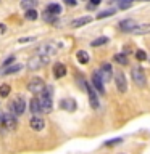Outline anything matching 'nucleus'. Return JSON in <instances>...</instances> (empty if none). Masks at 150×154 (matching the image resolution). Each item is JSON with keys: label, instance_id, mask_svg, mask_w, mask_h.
Wrapping results in <instances>:
<instances>
[{"label": "nucleus", "instance_id": "nucleus-34", "mask_svg": "<svg viewBox=\"0 0 150 154\" xmlns=\"http://www.w3.org/2000/svg\"><path fill=\"white\" fill-rule=\"evenodd\" d=\"M0 120H2V114H0Z\"/></svg>", "mask_w": 150, "mask_h": 154}, {"label": "nucleus", "instance_id": "nucleus-1", "mask_svg": "<svg viewBox=\"0 0 150 154\" xmlns=\"http://www.w3.org/2000/svg\"><path fill=\"white\" fill-rule=\"evenodd\" d=\"M37 100H39V104H41V108H42V112H50L52 108H53L52 88H50V87H47V90H44L42 93H39Z\"/></svg>", "mask_w": 150, "mask_h": 154}, {"label": "nucleus", "instance_id": "nucleus-6", "mask_svg": "<svg viewBox=\"0 0 150 154\" xmlns=\"http://www.w3.org/2000/svg\"><path fill=\"white\" fill-rule=\"evenodd\" d=\"M92 85L99 93H105V87H103V79L100 75V71H94L92 72Z\"/></svg>", "mask_w": 150, "mask_h": 154}, {"label": "nucleus", "instance_id": "nucleus-2", "mask_svg": "<svg viewBox=\"0 0 150 154\" xmlns=\"http://www.w3.org/2000/svg\"><path fill=\"white\" fill-rule=\"evenodd\" d=\"M131 77H132V82L137 87H145L147 84V77H145V72L142 71V67H132L131 69Z\"/></svg>", "mask_w": 150, "mask_h": 154}, {"label": "nucleus", "instance_id": "nucleus-16", "mask_svg": "<svg viewBox=\"0 0 150 154\" xmlns=\"http://www.w3.org/2000/svg\"><path fill=\"white\" fill-rule=\"evenodd\" d=\"M29 108H31L32 116H39V114L42 112V108H41V104H39V100L37 98H32L31 101H29Z\"/></svg>", "mask_w": 150, "mask_h": 154}, {"label": "nucleus", "instance_id": "nucleus-8", "mask_svg": "<svg viewBox=\"0 0 150 154\" xmlns=\"http://www.w3.org/2000/svg\"><path fill=\"white\" fill-rule=\"evenodd\" d=\"M2 122L5 125V128H8V130H15L16 128V116L15 114H5L2 116Z\"/></svg>", "mask_w": 150, "mask_h": 154}, {"label": "nucleus", "instance_id": "nucleus-18", "mask_svg": "<svg viewBox=\"0 0 150 154\" xmlns=\"http://www.w3.org/2000/svg\"><path fill=\"white\" fill-rule=\"evenodd\" d=\"M21 67H23V64H18V63H15V64H10V66L5 67V69H3V74H5V75H8V74H15V72L21 71Z\"/></svg>", "mask_w": 150, "mask_h": 154}, {"label": "nucleus", "instance_id": "nucleus-28", "mask_svg": "<svg viewBox=\"0 0 150 154\" xmlns=\"http://www.w3.org/2000/svg\"><path fill=\"white\" fill-rule=\"evenodd\" d=\"M135 58H137L139 61H145L147 60V53H145L144 50H137L135 51Z\"/></svg>", "mask_w": 150, "mask_h": 154}, {"label": "nucleus", "instance_id": "nucleus-20", "mask_svg": "<svg viewBox=\"0 0 150 154\" xmlns=\"http://www.w3.org/2000/svg\"><path fill=\"white\" fill-rule=\"evenodd\" d=\"M60 106L63 109H66V111H74L76 109V103H74V100H63Z\"/></svg>", "mask_w": 150, "mask_h": 154}, {"label": "nucleus", "instance_id": "nucleus-26", "mask_svg": "<svg viewBox=\"0 0 150 154\" xmlns=\"http://www.w3.org/2000/svg\"><path fill=\"white\" fill-rule=\"evenodd\" d=\"M106 42H108V37H99L97 40L92 42L90 45H92V47H100V45H105Z\"/></svg>", "mask_w": 150, "mask_h": 154}, {"label": "nucleus", "instance_id": "nucleus-23", "mask_svg": "<svg viewBox=\"0 0 150 154\" xmlns=\"http://www.w3.org/2000/svg\"><path fill=\"white\" fill-rule=\"evenodd\" d=\"M24 18L29 19V21H36V19L39 18V13L36 11V8H32V10H28L26 14H24Z\"/></svg>", "mask_w": 150, "mask_h": 154}, {"label": "nucleus", "instance_id": "nucleus-9", "mask_svg": "<svg viewBox=\"0 0 150 154\" xmlns=\"http://www.w3.org/2000/svg\"><path fill=\"white\" fill-rule=\"evenodd\" d=\"M87 95H89V101H90V106L94 109H99V96H97V90L94 88V87H90L89 84H87Z\"/></svg>", "mask_w": 150, "mask_h": 154}, {"label": "nucleus", "instance_id": "nucleus-27", "mask_svg": "<svg viewBox=\"0 0 150 154\" xmlns=\"http://www.w3.org/2000/svg\"><path fill=\"white\" fill-rule=\"evenodd\" d=\"M132 5V0H119V8L121 10H128Z\"/></svg>", "mask_w": 150, "mask_h": 154}, {"label": "nucleus", "instance_id": "nucleus-10", "mask_svg": "<svg viewBox=\"0 0 150 154\" xmlns=\"http://www.w3.org/2000/svg\"><path fill=\"white\" fill-rule=\"evenodd\" d=\"M115 80H116V87H118V90L121 91V93H124V91L128 90V82H126L124 74H123V72H116Z\"/></svg>", "mask_w": 150, "mask_h": 154}, {"label": "nucleus", "instance_id": "nucleus-25", "mask_svg": "<svg viewBox=\"0 0 150 154\" xmlns=\"http://www.w3.org/2000/svg\"><path fill=\"white\" fill-rule=\"evenodd\" d=\"M115 14V10L111 8V10H105V11H102L97 14V19H103V18H108V16H113Z\"/></svg>", "mask_w": 150, "mask_h": 154}, {"label": "nucleus", "instance_id": "nucleus-5", "mask_svg": "<svg viewBox=\"0 0 150 154\" xmlns=\"http://www.w3.org/2000/svg\"><path fill=\"white\" fill-rule=\"evenodd\" d=\"M48 63V56H44V55H37L29 60L28 63V67L29 69H41L44 64H47Z\"/></svg>", "mask_w": 150, "mask_h": 154}, {"label": "nucleus", "instance_id": "nucleus-7", "mask_svg": "<svg viewBox=\"0 0 150 154\" xmlns=\"http://www.w3.org/2000/svg\"><path fill=\"white\" fill-rule=\"evenodd\" d=\"M58 50V43H53V42H48V43H44V45L39 48V53L37 55H44V56H50L53 53H57Z\"/></svg>", "mask_w": 150, "mask_h": 154}, {"label": "nucleus", "instance_id": "nucleus-32", "mask_svg": "<svg viewBox=\"0 0 150 154\" xmlns=\"http://www.w3.org/2000/svg\"><path fill=\"white\" fill-rule=\"evenodd\" d=\"M65 3H66V5H73V7H74V5H76V0H65Z\"/></svg>", "mask_w": 150, "mask_h": 154}, {"label": "nucleus", "instance_id": "nucleus-30", "mask_svg": "<svg viewBox=\"0 0 150 154\" xmlns=\"http://www.w3.org/2000/svg\"><path fill=\"white\" fill-rule=\"evenodd\" d=\"M36 40L34 37H24V38H19V43H26V42H32Z\"/></svg>", "mask_w": 150, "mask_h": 154}, {"label": "nucleus", "instance_id": "nucleus-11", "mask_svg": "<svg viewBox=\"0 0 150 154\" xmlns=\"http://www.w3.org/2000/svg\"><path fill=\"white\" fill-rule=\"evenodd\" d=\"M100 75L103 80H111V75H113V69H111L110 63H102L100 67Z\"/></svg>", "mask_w": 150, "mask_h": 154}, {"label": "nucleus", "instance_id": "nucleus-35", "mask_svg": "<svg viewBox=\"0 0 150 154\" xmlns=\"http://www.w3.org/2000/svg\"><path fill=\"white\" fill-rule=\"evenodd\" d=\"M132 2H134V0H132Z\"/></svg>", "mask_w": 150, "mask_h": 154}, {"label": "nucleus", "instance_id": "nucleus-15", "mask_svg": "<svg viewBox=\"0 0 150 154\" xmlns=\"http://www.w3.org/2000/svg\"><path fill=\"white\" fill-rule=\"evenodd\" d=\"M53 75H55L57 79L65 77V75H66V66L61 64V63H57V64L53 66Z\"/></svg>", "mask_w": 150, "mask_h": 154}, {"label": "nucleus", "instance_id": "nucleus-24", "mask_svg": "<svg viewBox=\"0 0 150 154\" xmlns=\"http://www.w3.org/2000/svg\"><path fill=\"white\" fill-rule=\"evenodd\" d=\"M10 90H11V87H10V85H7V84L0 85V96H3V98H7V96L10 95Z\"/></svg>", "mask_w": 150, "mask_h": 154}, {"label": "nucleus", "instance_id": "nucleus-4", "mask_svg": "<svg viewBox=\"0 0 150 154\" xmlns=\"http://www.w3.org/2000/svg\"><path fill=\"white\" fill-rule=\"evenodd\" d=\"M28 90L32 91V93H42V91L45 90V82H44L41 77H32V79L28 82Z\"/></svg>", "mask_w": 150, "mask_h": 154}, {"label": "nucleus", "instance_id": "nucleus-19", "mask_svg": "<svg viewBox=\"0 0 150 154\" xmlns=\"http://www.w3.org/2000/svg\"><path fill=\"white\" fill-rule=\"evenodd\" d=\"M61 13V7L58 3H50L47 5V14H53V16H57V14Z\"/></svg>", "mask_w": 150, "mask_h": 154}, {"label": "nucleus", "instance_id": "nucleus-29", "mask_svg": "<svg viewBox=\"0 0 150 154\" xmlns=\"http://www.w3.org/2000/svg\"><path fill=\"white\" fill-rule=\"evenodd\" d=\"M115 61H118L119 64H128V58H126L124 55H115Z\"/></svg>", "mask_w": 150, "mask_h": 154}, {"label": "nucleus", "instance_id": "nucleus-21", "mask_svg": "<svg viewBox=\"0 0 150 154\" xmlns=\"http://www.w3.org/2000/svg\"><path fill=\"white\" fill-rule=\"evenodd\" d=\"M76 58H77V61L81 63V64H87L89 63V55H87V51L84 50H79L76 53Z\"/></svg>", "mask_w": 150, "mask_h": 154}, {"label": "nucleus", "instance_id": "nucleus-13", "mask_svg": "<svg viewBox=\"0 0 150 154\" xmlns=\"http://www.w3.org/2000/svg\"><path fill=\"white\" fill-rule=\"evenodd\" d=\"M135 26H137V23H135L134 19H124V21L119 23V29L124 32H132L135 29Z\"/></svg>", "mask_w": 150, "mask_h": 154}, {"label": "nucleus", "instance_id": "nucleus-14", "mask_svg": "<svg viewBox=\"0 0 150 154\" xmlns=\"http://www.w3.org/2000/svg\"><path fill=\"white\" fill-rule=\"evenodd\" d=\"M132 34H135V35H145V34H150V23L137 24L135 29L132 31Z\"/></svg>", "mask_w": 150, "mask_h": 154}, {"label": "nucleus", "instance_id": "nucleus-17", "mask_svg": "<svg viewBox=\"0 0 150 154\" xmlns=\"http://www.w3.org/2000/svg\"><path fill=\"white\" fill-rule=\"evenodd\" d=\"M90 21H92L90 16H81V18H77V19H73L71 26H73V27H81V26H86V24H89Z\"/></svg>", "mask_w": 150, "mask_h": 154}, {"label": "nucleus", "instance_id": "nucleus-31", "mask_svg": "<svg viewBox=\"0 0 150 154\" xmlns=\"http://www.w3.org/2000/svg\"><path fill=\"white\" fill-rule=\"evenodd\" d=\"M119 141H121V138H116V140H110L106 144H116V143H119Z\"/></svg>", "mask_w": 150, "mask_h": 154}, {"label": "nucleus", "instance_id": "nucleus-33", "mask_svg": "<svg viewBox=\"0 0 150 154\" xmlns=\"http://www.w3.org/2000/svg\"><path fill=\"white\" fill-rule=\"evenodd\" d=\"M102 2V0H90V5H94V7H95V5H99Z\"/></svg>", "mask_w": 150, "mask_h": 154}, {"label": "nucleus", "instance_id": "nucleus-3", "mask_svg": "<svg viewBox=\"0 0 150 154\" xmlns=\"http://www.w3.org/2000/svg\"><path fill=\"white\" fill-rule=\"evenodd\" d=\"M26 111V103H24L23 96H16L11 103H10V112L15 116H21Z\"/></svg>", "mask_w": 150, "mask_h": 154}, {"label": "nucleus", "instance_id": "nucleus-12", "mask_svg": "<svg viewBox=\"0 0 150 154\" xmlns=\"http://www.w3.org/2000/svg\"><path fill=\"white\" fill-rule=\"evenodd\" d=\"M29 125H31L32 130H36V132H41V130L45 127V122H44V119H41L39 116H34V117L29 120Z\"/></svg>", "mask_w": 150, "mask_h": 154}, {"label": "nucleus", "instance_id": "nucleus-22", "mask_svg": "<svg viewBox=\"0 0 150 154\" xmlns=\"http://www.w3.org/2000/svg\"><path fill=\"white\" fill-rule=\"evenodd\" d=\"M36 5H37V0H21V8H24L26 11L36 8Z\"/></svg>", "mask_w": 150, "mask_h": 154}]
</instances>
